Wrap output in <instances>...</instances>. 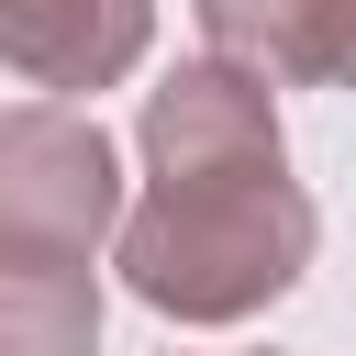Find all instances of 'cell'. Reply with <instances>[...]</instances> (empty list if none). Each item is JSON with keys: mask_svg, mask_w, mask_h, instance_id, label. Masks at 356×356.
I'll use <instances>...</instances> for the list:
<instances>
[{"mask_svg": "<svg viewBox=\"0 0 356 356\" xmlns=\"http://www.w3.org/2000/svg\"><path fill=\"white\" fill-rule=\"evenodd\" d=\"M145 178L156 189L122 211L134 300L178 323H245L312 267V200L289 178L256 67L200 56L167 89H145Z\"/></svg>", "mask_w": 356, "mask_h": 356, "instance_id": "cell-1", "label": "cell"}, {"mask_svg": "<svg viewBox=\"0 0 356 356\" xmlns=\"http://www.w3.org/2000/svg\"><path fill=\"white\" fill-rule=\"evenodd\" d=\"M0 234L78 245V256H100V234H122V178H111L100 122H78L56 100L0 111Z\"/></svg>", "mask_w": 356, "mask_h": 356, "instance_id": "cell-2", "label": "cell"}, {"mask_svg": "<svg viewBox=\"0 0 356 356\" xmlns=\"http://www.w3.org/2000/svg\"><path fill=\"white\" fill-rule=\"evenodd\" d=\"M156 0H0V67L22 89H111L145 67Z\"/></svg>", "mask_w": 356, "mask_h": 356, "instance_id": "cell-3", "label": "cell"}, {"mask_svg": "<svg viewBox=\"0 0 356 356\" xmlns=\"http://www.w3.org/2000/svg\"><path fill=\"white\" fill-rule=\"evenodd\" d=\"M200 33L278 89H356V0H200Z\"/></svg>", "mask_w": 356, "mask_h": 356, "instance_id": "cell-4", "label": "cell"}, {"mask_svg": "<svg viewBox=\"0 0 356 356\" xmlns=\"http://www.w3.org/2000/svg\"><path fill=\"white\" fill-rule=\"evenodd\" d=\"M100 345V278L78 245L0 234V356H89Z\"/></svg>", "mask_w": 356, "mask_h": 356, "instance_id": "cell-5", "label": "cell"}]
</instances>
